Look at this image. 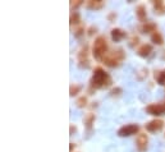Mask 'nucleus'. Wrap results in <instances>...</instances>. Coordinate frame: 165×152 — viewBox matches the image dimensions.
Instances as JSON below:
<instances>
[{
  "label": "nucleus",
  "instance_id": "1",
  "mask_svg": "<svg viewBox=\"0 0 165 152\" xmlns=\"http://www.w3.org/2000/svg\"><path fill=\"white\" fill-rule=\"evenodd\" d=\"M111 84V78L110 75L105 72L101 66H97L94 70V74H92V78H91V83H90V87L92 90H99V88H103V87H109Z\"/></svg>",
  "mask_w": 165,
  "mask_h": 152
},
{
  "label": "nucleus",
  "instance_id": "2",
  "mask_svg": "<svg viewBox=\"0 0 165 152\" xmlns=\"http://www.w3.org/2000/svg\"><path fill=\"white\" fill-rule=\"evenodd\" d=\"M108 41L104 36H99L96 37V40L94 42V46H92V55L95 56V59L97 60H103L105 58V55L108 54Z\"/></svg>",
  "mask_w": 165,
  "mask_h": 152
},
{
  "label": "nucleus",
  "instance_id": "3",
  "mask_svg": "<svg viewBox=\"0 0 165 152\" xmlns=\"http://www.w3.org/2000/svg\"><path fill=\"white\" fill-rule=\"evenodd\" d=\"M125 59V53L123 49H118L114 50L111 53H108L105 58L103 59V61L105 63V65L111 66V68H115V66L120 65V63Z\"/></svg>",
  "mask_w": 165,
  "mask_h": 152
},
{
  "label": "nucleus",
  "instance_id": "4",
  "mask_svg": "<svg viewBox=\"0 0 165 152\" xmlns=\"http://www.w3.org/2000/svg\"><path fill=\"white\" fill-rule=\"evenodd\" d=\"M139 130V126L137 124H128V125H123L122 128L118 130V136L119 137H129L132 134H136Z\"/></svg>",
  "mask_w": 165,
  "mask_h": 152
},
{
  "label": "nucleus",
  "instance_id": "5",
  "mask_svg": "<svg viewBox=\"0 0 165 152\" xmlns=\"http://www.w3.org/2000/svg\"><path fill=\"white\" fill-rule=\"evenodd\" d=\"M78 65L81 68H88L90 66V61H88V48L84 45L83 48L79 50L78 53Z\"/></svg>",
  "mask_w": 165,
  "mask_h": 152
},
{
  "label": "nucleus",
  "instance_id": "6",
  "mask_svg": "<svg viewBox=\"0 0 165 152\" xmlns=\"http://www.w3.org/2000/svg\"><path fill=\"white\" fill-rule=\"evenodd\" d=\"M146 111L150 114V115H155V116H159V115H163L165 113V105L163 104H150L146 106Z\"/></svg>",
  "mask_w": 165,
  "mask_h": 152
},
{
  "label": "nucleus",
  "instance_id": "7",
  "mask_svg": "<svg viewBox=\"0 0 165 152\" xmlns=\"http://www.w3.org/2000/svg\"><path fill=\"white\" fill-rule=\"evenodd\" d=\"M147 145H149V137L145 133H139L136 138V147L138 152H145L147 150Z\"/></svg>",
  "mask_w": 165,
  "mask_h": 152
},
{
  "label": "nucleus",
  "instance_id": "8",
  "mask_svg": "<svg viewBox=\"0 0 165 152\" xmlns=\"http://www.w3.org/2000/svg\"><path fill=\"white\" fill-rule=\"evenodd\" d=\"M163 126H164V121L163 120H160V119H155V120H151L149 121L146 125H145V128L147 132H150V133H155V132H159V130H161L163 129Z\"/></svg>",
  "mask_w": 165,
  "mask_h": 152
},
{
  "label": "nucleus",
  "instance_id": "9",
  "mask_svg": "<svg viewBox=\"0 0 165 152\" xmlns=\"http://www.w3.org/2000/svg\"><path fill=\"white\" fill-rule=\"evenodd\" d=\"M104 5H105L104 0H88L86 3V7L91 10H100L104 8Z\"/></svg>",
  "mask_w": 165,
  "mask_h": 152
},
{
  "label": "nucleus",
  "instance_id": "10",
  "mask_svg": "<svg viewBox=\"0 0 165 152\" xmlns=\"http://www.w3.org/2000/svg\"><path fill=\"white\" fill-rule=\"evenodd\" d=\"M151 53H152V45H150V44H143V45L139 46L138 50H137V54L142 58L149 56Z\"/></svg>",
  "mask_w": 165,
  "mask_h": 152
},
{
  "label": "nucleus",
  "instance_id": "11",
  "mask_svg": "<svg viewBox=\"0 0 165 152\" xmlns=\"http://www.w3.org/2000/svg\"><path fill=\"white\" fill-rule=\"evenodd\" d=\"M125 36H127V33L123 31V29H120V28H114V29H111V39H113L114 42L122 41Z\"/></svg>",
  "mask_w": 165,
  "mask_h": 152
},
{
  "label": "nucleus",
  "instance_id": "12",
  "mask_svg": "<svg viewBox=\"0 0 165 152\" xmlns=\"http://www.w3.org/2000/svg\"><path fill=\"white\" fill-rule=\"evenodd\" d=\"M136 15H137V18L139 22H142V23H145V20L147 18V12H146V7L145 5H138L136 8Z\"/></svg>",
  "mask_w": 165,
  "mask_h": 152
},
{
  "label": "nucleus",
  "instance_id": "13",
  "mask_svg": "<svg viewBox=\"0 0 165 152\" xmlns=\"http://www.w3.org/2000/svg\"><path fill=\"white\" fill-rule=\"evenodd\" d=\"M141 31L143 33H154L156 32V24L154 22H145V23H142V26H141Z\"/></svg>",
  "mask_w": 165,
  "mask_h": 152
},
{
  "label": "nucleus",
  "instance_id": "14",
  "mask_svg": "<svg viewBox=\"0 0 165 152\" xmlns=\"http://www.w3.org/2000/svg\"><path fill=\"white\" fill-rule=\"evenodd\" d=\"M83 123H84V126L87 128V130L90 132V130L92 129V125H94L95 123V115L94 114H87L86 116H84V119H83Z\"/></svg>",
  "mask_w": 165,
  "mask_h": 152
},
{
  "label": "nucleus",
  "instance_id": "15",
  "mask_svg": "<svg viewBox=\"0 0 165 152\" xmlns=\"http://www.w3.org/2000/svg\"><path fill=\"white\" fill-rule=\"evenodd\" d=\"M154 8H155V13L158 14H164L165 13V4L163 0H158V1H154Z\"/></svg>",
  "mask_w": 165,
  "mask_h": 152
},
{
  "label": "nucleus",
  "instance_id": "16",
  "mask_svg": "<svg viewBox=\"0 0 165 152\" xmlns=\"http://www.w3.org/2000/svg\"><path fill=\"white\" fill-rule=\"evenodd\" d=\"M151 41L154 42V44L156 45H163L164 44V40H163V36L160 35V32H154V33H151Z\"/></svg>",
  "mask_w": 165,
  "mask_h": 152
},
{
  "label": "nucleus",
  "instance_id": "17",
  "mask_svg": "<svg viewBox=\"0 0 165 152\" xmlns=\"http://www.w3.org/2000/svg\"><path fill=\"white\" fill-rule=\"evenodd\" d=\"M81 90H82L81 84H72L70 88H69V95L72 97H74V96H77L79 92H81Z\"/></svg>",
  "mask_w": 165,
  "mask_h": 152
},
{
  "label": "nucleus",
  "instance_id": "18",
  "mask_svg": "<svg viewBox=\"0 0 165 152\" xmlns=\"http://www.w3.org/2000/svg\"><path fill=\"white\" fill-rule=\"evenodd\" d=\"M155 78L160 86H165V69L158 72V74L155 73Z\"/></svg>",
  "mask_w": 165,
  "mask_h": 152
},
{
  "label": "nucleus",
  "instance_id": "19",
  "mask_svg": "<svg viewBox=\"0 0 165 152\" xmlns=\"http://www.w3.org/2000/svg\"><path fill=\"white\" fill-rule=\"evenodd\" d=\"M69 22H70L72 26H73V24H79V22H81V17H79L78 12H72Z\"/></svg>",
  "mask_w": 165,
  "mask_h": 152
},
{
  "label": "nucleus",
  "instance_id": "20",
  "mask_svg": "<svg viewBox=\"0 0 165 152\" xmlns=\"http://www.w3.org/2000/svg\"><path fill=\"white\" fill-rule=\"evenodd\" d=\"M77 107H79V109H82V107H84L87 105V97L86 96H82V97H79V99L77 100Z\"/></svg>",
  "mask_w": 165,
  "mask_h": 152
},
{
  "label": "nucleus",
  "instance_id": "21",
  "mask_svg": "<svg viewBox=\"0 0 165 152\" xmlns=\"http://www.w3.org/2000/svg\"><path fill=\"white\" fill-rule=\"evenodd\" d=\"M83 33H84V27H83V26H79V27L74 31V36H76V37H81Z\"/></svg>",
  "mask_w": 165,
  "mask_h": 152
},
{
  "label": "nucleus",
  "instance_id": "22",
  "mask_svg": "<svg viewBox=\"0 0 165 152\" xmlns=\"http://www.w3.org/2000/svg\"><path fill=\"white\" fill-rule=\"evenodd\" d=\"M110 94H111V96H119L122 94V88H119V87L113 88V90L110 91Z\"/></svg>",
  "mask_w": 165,
  "mask_h": 152
},
{
  "label": "nucleus",
  "instance_id": "23",
  "mask_svg": "<svg viewBox=\"0 0 165 152\" xmlns=\"http://www.w3.org/2000/svg\"><path fill=\"white\" fill-rule=\"evenodd\" d=\"M138 41H139V39L137 36H133L132 39H131V41H129V45L132 46V48H134V46H136L137 44H138Z\"/></svg>",
  "mask_w": 165,
  "mask_h": 152
},
{
  "label": "nucleus",
  "instance_id": "24",
  "mask_svg": "<svg viewBox=\"0 0 165 152\" xmlns=\"http://www.w3.org/2000/svg\"><path fill=\"white\" fill-rule=\"evenodd\" d=\"M79 5H82V0H74V1L70 3V8L73 9V8H78Z\"/></svg>",
  "mask_w": 165,
  "mask_h": 152
},
{
  "label": "nucleus",
  "instance_id": "25",
  "mask_svg": "<svg viewBox=\"0 0 165 152\" xmlns=\"http://www.w3.org/2000/svg\"><path fill=\"white\" fill-rule=\"evenodd\" d=\"M108 19H109V22H115V19H117L115 12H111V13H109L108 14Z\"/></svg>",
  "mask_w": 165,
  "mask_h": 152
},
{
  "label": "nucleus",
  "instance_id": "26",
  "mask_svg": "<svg viewBox=\"0 0 165 152\" xmlns=\"http://www.w3.org/2000/svg\"><path fill=\"white\" fill-rule=\"evenodd\" d=\"M74 132H77V128H76V126L72 124V125H70V134H73Z\"/></svg>",
  "mask_w": 165,
  "mask_h": 152
},
{
  "label": "nucleus",
  "instance_id": "27",
  "mask_svg": "<svg viewBox=\"0 0 165 152\" xmlns=\"http://www.w3.org/2000/svg\"><path fill=\"white\" fill-rule=\"evenodd\" d=\"M74 147H76V145H74V143H70V151H72V150H73V148H74Z\"/></svg>",
  "mask_w": 165,
  "mask_h": 152
}]
</instances>
